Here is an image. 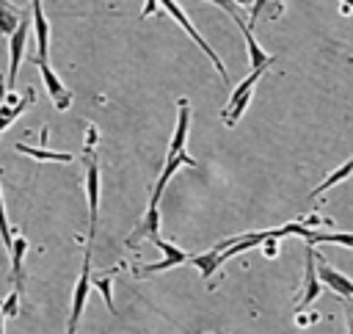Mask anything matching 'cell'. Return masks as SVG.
I'll list each match as a JSON object with an SVG mask.
<instances>
[{
	"instance_id": "6da1fadb",
	"label": "cell",
	"mask_w": 353,
	"mask_h": 334,
	"mask_svg": "<svg viewBox=\"0 0 353 334\" xmlns=\"http://www.w3.org/2000/svg\"><path fill=\"white\" fill-rule=\"evenodd\" d=\"M262 72L265 69H254L234 91H232V97H229V102L223 105V110H221V121L226 124V127H234L237 124V119L243 116V110H245V105L251 102V94H254V88H256V80L262 77Z\"/></svg>"
},
{
	"instance_id": "7a4b0ae2",
	"label": "cell",
	"mask_w": 353,
	"mask_h": 334,
	"mask_svg": "<svg viewBox=\"0 0 353 334\" xmlns=\"http://www.w3.org/2000/svg\"><path fill=\"white\" fill-rule=\"evenodd\" d=\"M85 196H88V248H91L99 221V163L91 155V149H85Z\"/></svg>"
},
{
	"instance_id": "3957f363",
	"label": "cell",
	"mask_w": 353,
	"mask_h": 334,
	"mask_svg": "<svg viewBox=\"0 0 353 334\" xmlns=\"http://www.w3.org/2000/svg\"><path fill=\"white\" fill-rule=\"evenodd\" d=\"M88 290H91V248L85 251L80 279L74 282L72 312H69V320H66V334H77V326H80V317H83V309H85V301H88Z\"/></svg>"
},
{
	"instance_id": "277c9868",
	"label": "cell",
	"mask_w": 353,
	"mask_h": 334,
	"mask_svg": "<svg viewBox=\"0 0 353 334\" xmlns=\"http://www.w3.org/2000/svg\"><path fill=\"white\" fill-rule=\"evenodd\" d=\"M160 6H163V8H165V11L171 14V17H174V22H179V25H182V28L188 30V36H190V39H193V41H196V44H199V47H201L204 52H207V58H210V61H212V66H215V69L221 72V77H223V80H229V72H226L223 61H221V58H218V52H215V50H212V47H210V44H207V41L201 39V33H199V30L193 28V22H190V17L185 14V8H182L179 3H174V0H163Z\"/></svg>"
},
{
	"instance_id": "5b68a950",
	"label": "cell",
	"mask_w": 353,
	"mask_h": 334,
	"mask_svg": "<svg viewBox=\"0 0 353 334\" xmlns=\"http://www.w3.org/2000/svg\"><path fill=\"white\" fill-rule=\"evenodd\" d=\"M218 6H221V8H226V11L232 14L234 25L240 28V33H243V39H245V47H248V61H251V66H254V69H268L276 58H273V55H268V52L256 44V39H254V33H251V25H248V22H243V17L237 14V6H234V3H226V0H223V3H218Z\"/></svg>"
},
{
	"instance_id": "8992f818",
	"label": "cell",
	"mask_w": 353,
	"mask_h": 334,
	"mask_svg": "<svg viewBox=\"0 0 353 334\" xmlns=\"http://www.w3.org/2000/svg\"><path fill=\"white\" fill-rule=\"evenodd\" d=\"M28 33H30V17H22L19 28H17V30L8 36V75H6V88H11V91H14V83H17V72H19L22 55H25Z\"/></svg>"
},
{
	"instance_id": "52a82bcc",
	"label": "cell",
	"mask_w": 353,
	"mask_h": 334,
	"mask_svg": "<svg viewBox=\"0 0 353 334\" xmlns=\"http://www.w3.org/2000/svg\"><path fill=\"white\" fill-rule=\"evenodd\" d=\"M33 63L39 66V72H41V80H44V86H47V94H50V99L55 102V108L58 110H66L69 105H72V91L61 83V77L52 72V66L47 63V61H36L33 58Z\"/></svg>"
},
{
	"instance_id": "ba28073f",
	"label": "cell",
	"mask_w": 353,
	"mask_h": 334,
	"mask_svg": "<svg viewBox=\"0 0 353 334\" xmlns=\"http://www.w3.org/2000/svg\"><path fill=\"white\" fill-rule=\"evenodd\" d=\"M317 279H320V284L331 287V290L339 293L342 298H353V282H350L345 273H339L336 268H331V265L325 262V257H320V254H317Z\"/></svg>"
},
{
	"instance_id": "9c48e42d",
	"label": "cell",
	"mask_w": 353,
	"mask_h": 334,
	"mask_svg": "<svg viewBox=\"0 0 353 334\" xmlns=\"http://www.w3.org/2000/svg\"><path fill=\"white\" fill-rule=\"evenodd\" d=\"M323 284L317 279V254L312 246H306V276H303V293L298 298V309H306L317 295H320Z\"/></svg>"
},
{
	"instance_id": "30bf717a",
	"label": "cell",
	"mask_w": 353,
	"mask_h": 334,
	"mask_svg": "<svg viewBox=\"0 0 353 334\" xmlns=\"http://www.w3.org/2000/svg\"><path fill=\"white\" fill-rule=\"evenodd\" d=\"M30 22H33V33H36V61H47L50 55V22L41 11V3H30Z\"/></svg>"
},
{
	"instance_id": "8fae6325",
	"label": "cell",
	"mask_w": 353,
	"mask_h": 334,
	"mask_svg": "<svg viewBox=\"0 0 353 334\" xmlns=\"http://www.w3.org/2000/svg\"><path fill=\"white\" fill-rule=\"evenodd\" d=\"M176 105H179V113H176V130H174L171 144H168V157H174V155H185L188 130H190V102L182 97Z\"/></svg>"
},
{
	"instance_id": "7c38bea8",
	"label": "cell",
	"mask_w": 353,
	"mask_h": 334,
	"mask_svg": "<svg viewBox=\"0 0 353 334\" xmlns=\"http://www.w3.org/2000/svg\"><path fill=\"white\" fill-rule=\"evenodd\" d=\"M179 166H190V168H196L199 163H196L188 152H185V155H174V157H165V166H163V171H160V177H157V185H154V193H152V199H149V207H157V202H160V196H163L168 179L174 177V171H176Z\"/></svg>"
},
{
	"instance_id": "4fadbf2b",
	"label": "cell",
	"mask_w": 353,
	"mask_h": 334,
	"mask_svg": "<svg viewBox=\"0 0 353 334\" xmlns=\"http://www.w3.org/2000/svg\"><path fill=\"white\" fill-rule=\"evenodd\" d=\"M138 237H149V240L160 237V213H157V207H149V210H146V215H143L141 226L130 235V243H135Z\"/></svg>"
},
{
	"instance_id": "5bb4252c",
	"label": "cell",
	"mask_w": 353,
	"mask_h": 334,
	"mask_svg": "<svg viewBox=\"0 0 353 334\" xmlns=\"http://www.w3.org/2000/svg\"><path fill=\"white\" fill-rule=\"evenodd\" d=\"M17 152L30 155L33 160H47V163H72V155H69V152H52V149H44V146H28V144H17Z\"/></svg>"
},
{
	"instance_id": "9a60e30c",
	"label": "cell",
	"mask_w": 353,
	"mask_h": 334,
	"mask_svg": "<svg viewBox=\"0 0 353 334\" xmlns=\"http://www.w3.org/2000/svg\"><path fill=\"white\" fill-rule=\"evenodd\" d=\"M25 251H28V240L22 235H17L14 243H11V251H8V257H11V276L17 282V293L22 287V257H25Z\"/></svg>"
},
{
	"instance_id": "2e32d148",
	"label": "cell",
	"mask_w": 353,
	"mask_h": 334,
	"mask_svg": "<svg viewBox=\"0 0 353 334\" xmlns=\"http://www.w3.org/2000/svg\"><path fill=\"white\" fill-rule=\"evenodd\" d=\"M317 243H334V246H345V248H353V235L350 232H317L312 229L306 246H317Z\"/></svg>"
},
{
	"instance_id": "e0dca14e",
	"label": "cell",
	"mask_w": 353,
	"mask_h": 334,
	"mask_svg": "<svg viewBox=\"0 0 353 334\" xmlns=\"http://www.w3.org/2000/svg\"><path fill=\"white\" fill-rule=\"evenodd\" d=\"M350 174H353V157H350V160H345V163H342V166H339V168H336L334 174H328V177H325V179H323V182H320V185H317V188H314V190L309 193V199H314V196H320V193H325V190H328L331 185H336V182H342V179H347Z\"/></svg>"
},
{
	"instance_id": "ac0fdd59",
	"label": "cell",
	"mask_w": 353,
	"mask_h": 334,
	"mask_svg": "<svg viewBox=\"0 0 353 334\" xmlns=\"http://www.w3.org/2000/svg\"><path fill=\"white\" fill-rule=\"evenodd\" d=\"M190 262L199 268V273L204 276V279H212V273L221 268V259H218V254L210 248L207 254H196V257H190Z\"/></svg>"
},
{
	"instance_id": "d6986e66",
	"label": "cell",
	"mask_w": 353,
	"mask_h": 334,
	"mask_svg": "<svg viewBox=\"0 0 353 334\" xmlns=\"http://www.w3.org/2000/svg\"><path fill=\"white\" fill-rule=\"evenodd\" d=\"M19 22H22V17L17 14V8L11 3H0V33L11 36L19 28Z\"/></svg>"
},
{
	"instance_id": "ffe728a7",
	"label": "cell",
	"mask_w": 353,
	"mask_h": 334,
	"mask_svg": "<svg viewBox=\"0 0 353 334\" xmlns=\"http://www.w3.org/2000/svg\"><path fill=\"white\" fill-rule=\"evenodd\" d=\"M0 237H3L6 251H11L14 237H11V226H8V215H6V202H3V193H0Z\"/></svg>"
},
{
	"instance_id": "44dd1931",
	"label": "cell",
	"mask_w": 353,
	"mask_h": 334,
	"mask_svg": "<svg viewBox=\"0 0 353 334\" xmlns=\"http://www.w3.org/2000/svg\"><path fill=\"white\" fill-rule=\"evenodd\" d=\"M91 284H94V287L102 293V298H105L108 309H110V312H116V306H113V293H110V276H97Z\"/></svg>"
},
{
	"instance_id": "7402d4cb",
	"label": "cell",
	"mask_w": 353,
	"mask_h": 334,
	"mask_svg": "<svg viewBox=\"0 0 353 334\" xmlns=\"http://www.w3.org/2000/svg\"><path fill=\"white\" fill-rule=\"evenodd\" d=\"M342 309H345V320H347V334H353V298H345Z\"/></svg>"
},
{
	"instance_id": "603a6c76",
	"label": "cell",
	"mask_w": 353,
	"mask_h": 334,
	"mask_svg": "<svg viewBox=\"0 0 353 334\" xmlns=\"http://www.w3.org/2000/svg\"><path fill=\"white\" fill-rule=\"evenodd\" d=\"M350 8H353V3H350Z\"/></svg>"
}]
</instances>
